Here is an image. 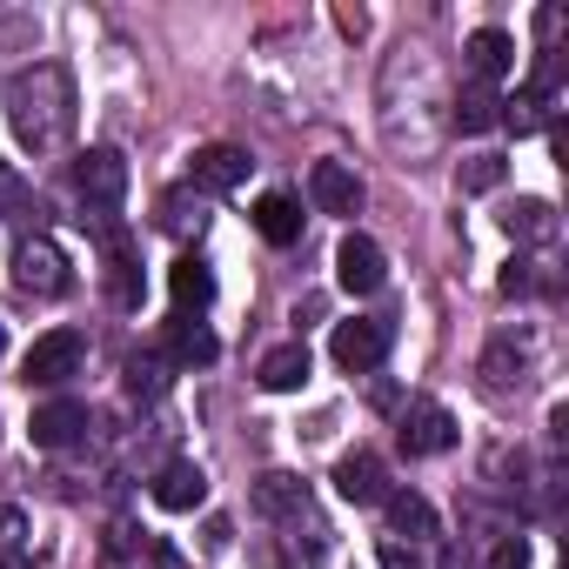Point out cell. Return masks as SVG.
<instances>
[{
  "instance_id": "26",
  "label": "cell",
  "mask_w": 569,
  "mask_h": 569,
  "mask_svg": "<svg viewBox=\"0 0 569 569\" xmlns=\"http://www.w3.org/2000/svg\"><path fill=\"white\" fill-rule=\"evenodd\" d=\"M168 389V356H134L128 362V396H161Z\"/></svg>"
},
{
  "instance_id": "34",
  "label": "cell",
  "mask_w": 569,
  "mask_h": 569,
  "mask_svg": "<svg viewBox=\"0 0 569 569\" xmlns=\"http://www.w3.org/2000/svg\"><path fill=\"white\" fill-rule=\"evenodd\" d=\"M0 569H28V562H21V556H8V562H0Z\"/></svg>"
},
{
  "instance_id": "19",
  "label": "cell",
  "mask_w": 569,
  "mask_h": 569,
  "mask_svg": "<svg viewBox=\"0 0 569 569\" xmlns=\"http://www.w3.org/2000/svg\"><path fill=\"white\" fill-rule=\"evenodd\" d=\"M382 509H389V536L402 542H429L436 536V509H429V496H416V489H389L382 496Z\"/></svg>"
},
{
  "instance_id": "18",
  "label": "cell",
  "mask_w": 569,
  "mask_h": 569,
  "mask_svg": "<svg viewBox=\"0 0 569 569\" xmlns=\"http://www.w3.org/2000/svg\"><path fill=\"white\" fill-rule=\"evenodd\" d=\"M161 356H168V369H208V362L221 356V342H214L201 322L174 316V322H168V349H161Z\"/></svg>"
},
{
  "instance_id": "24",
  "label": "cell",
  "mask_w": 569,
  "mask_h": 569,
  "mask_svg": "<svg viewBox=\"0 0 569 569\" xmlns=\"http://www.w3.org/2000/svg\"><path fill=\"white\" fill-rule=\"evenodd\" d=\"M509 181V161L502 154H469V161H456V188L462 194H496Z\"/></svg>"
},
{
  "instance_id": "5",
  "label": "cell",
  "mask_w": 569,
  "mask_h": 569,
  "mask_svg": "<svg viewBox=\"0 0 569 569\" xmlns=\"http://www.w3.org/2000/svg\"><path fill=\"white\" fill-rule=\"evenodd\" d=\"M389 342H396V329H389L382 316H356V322H336V336H329V356H336V369H349V376H369V369H382Z\"/></svg>"
},
{
  "instance_id": "6",
  "label": "cell",
  "mask_w": 569,
  "mask_h": 569,
  "mask_svg": "<svg viewBox=\"0 0 569 569\" xmlns=\"http://www.w3.org/2000/svg\"><path fill=\"white\" fill-rule=\"evenodd\" d=\"M396 442H402V456H442V449H456V416L442 402L416 396L396 422Z\"/></svg>"
},
{
  "instance_id": "21",
  "label": "cell",
  "mask_w": 569,
  "mask_h": 569,
  "mask_svg": "<svg viewBox=\"0 0 569 569\" xmlns=\"http://www.w3.org/2000/svg\"><path fill=\"white\" fill-rule=\"evenodd\" d=\"M496 108H502V94L469 81V88L449 101V128H462V134H489V128H496Z\"/></svg>"
},
{
  "instance_id": "33",
  "label": "cell",
  "mask_w": 569,
  "mask_h": 569,
  "mask_svg": "<svg viewBox=\"0 0 569 569\" xmlns=\"http://www.w3.org/2000/svg\"><path fill=\"white\" fill-rule=\"evenodd\" d=\"M228 536H234V522H228V516H208V542L228 549Z\"/></svg>"
},
{
  "instance_id": "8",
  "label": "cell",
  "mask_w": 569,
  "mask_h": 569,
  "mask_svg": "<svg viewBox=\"0 0 569 569\" xmlns=\"http://www.w3.org/2000/svg\"><path fill=\"white\" fill-rule=\"evenodd\" d=\"M81 436H88V402H74V396L41 402L34 422H28V442H34V449H68V442H81Z\"/></svg>"
},
{
  "instance_id": "35",
  "label": "cell",
  "mask_w": 569,
  "mask_h": 569,
  "mask_svg": "<svg viewBox=\"0 0 569 569\" xmlns=\"http://www.w3.org/2000/svg\"><path fill=\"white\" fill-rule=\"evenodd\" d=\"M0 356H8V322H0Z\"/></svg>"
},
{
  "instance_id": "7",
  "label": "cell",
  "mask_w": 569,
  "mask_h": 569,
  "mask_svg": "<svg viewBox=\"0 0 569 569\" xmlns=\"http://www.w3.org/2000/svg\"><path fill=\"white\" fill-rule=\"evenodd\" d=\"M336 281L349 296H376L382 281H389V254L369 241V234H342V248H336Z\"/></svg>"
},
{
  "instance_id": "11",
  "label": "cell",
  "mask_w": 569,
  "mask_h": 569,
  "mask_svg": "<svg viewBox=\"0 0 569 569\" xmlns=\"http://www.w3.org/2000/svg\"><path fill=\"white\" fill-rule=\"evenodd\" d=\"M168 516H188V509H201L208 502V476H201V462H188V456H174V462H161V476H154V489H148Z\"/></svg>"
},
{
  "instance_id": "27",
  "label": "cell",
  "mask_w": 569,
  "mask_h": 569,
  "mask_svg": "<svg viewBox=\"0 0 569 569\" xmlns=\"http://www.w3.org/2000/svg\"><path fill=\"white\" fill-rule=\"evenodd\" d=\"M21 208H28V181H21V168H14V161H0V221L21 214Z\"/></svg>"
},
{
  "instance_id": "17",
  "label": "cell",
  "mask_w": 569,
  "mask_h": 569,
  "mask_svg": "<svg viewBox=\"0 0 569 569\" xmlns=\"http://www.w3.org/2000/svg\"><path fill=\"white\" fill-rule=\"evenodd\" d=\"M254 228H261V241H274V248H296L302 241V201L296 194H261L254 201Z\"/></svg>"
},
{
  "instance_id": "4",
  "label": "cell",
  "mask_w": 569,
  "mask_h": 569,
  "mask_svg": "<svg viewBox=\"0 0 569 569\" xmlns=\"http://www.w3.org/2000/svg\"><path fill=\"white\" fill-rule=\"evenodd\" d=\"M81 362H88V336H81V329H48V336L28 349L21 382H28V389H61V382L81 376Z\"/></svg>"
},
{
  "instance_id": "13",
  "label": "cell",
  "mask_w": 569,
  "mask_h": 569,
  "mask_svg": "<svg viewBox=\"0 0 569 569\" xmlns=\"http://www.w3.org/2000/svg\"><path fill=\"white\" fill-rule=\"evenodd\" d=\"M248 148H228V141H208V148H194V188L201 194H228V188H241L248 181Z\"/></svg>"
},
{
  "instance_id": "3",
  "label": "cell",
  "mask_w": 569,
  "mask_h": 569,
  "mask_svg": "<svg viewBox=\"0 0 569 569\" xmlns=\"http://www.w3.org/2000/svg\"><path fill=\"white\" fill-rule=\"evenodd\" d=\"M74 194H81V208L94 221H114L121 201H128V154L121 148H88L74 161Z\"/></svg>"
},
{
  "instance_id": "28",
  "label": "cell",
  "mask_w": 569,
  "mask_h": 569,
  "mask_svg": "<svg viewBox=\"0 0 569 569\" xmlns=\"http://www.w3.org/2000/svg\"><path fill=\"white\" fill-rule=\"evenodd\" d=\"M376 562H382V569H429V562H422V549H416V542H396V536H382V542H376Z\"/></svg>"
},
{
  "instance_id": "14",
  "label": "cell",
  "mask_w": 569,
  "mask_h": 569,
  "mask_svg": "<svg viewBox=\"0 0 569 569\" xmlns=\"http://www.w3.org/2000/svg\"><path fill=\"white\" fill-rule=\"evenodd\" d=\"M309 201H316L322 214H356V208H362V181H356V168H342V161H316V168H309Z\"/></svg>"
},
{
  "instance_id": "20",
  "label": "cell",
  "mask_w": 569,
  "mask_h": 569,
  "mask_svg": "<svg viewBox=\"0 0 569 569\" xmlns=\"http://www.w3.org/2000/svg\"><path fill=\"white\" fill-rule=\"evenodd\" d=\"M168 296H174L181 316H188V309H208V302H214V268H208L201 254H181V261L168 268Z\"/></svg>"
},
{
  "instance_id": "16",
  "label": "cell",
  "mask_w": 569,
  "mask_h": 569,
  "mask_svg": "<svg viewBox=\"0 0 569 569\" xmlns=\"http://www.w3.org/2000/svg\"><path fill=\"white\" fill-rule=\"evenodd\" d=\"M529 382V356L516 349V336H496L489 349H482V389L489 396H516Z\"/></svg>"
},
{
  "instance_id": "25",
  "label": "cell",
  "mask_w": 569,
  "mask_h": 569,
  "mask_svg": "<svg viewBox=\"0 0 569 569\" xmlns=\"http://www.w3.org/2000/svg\"><path fill=\"white\" fill-rule=\"evenodd\" d=\"M502 228H509L516 241H556V208H549V201H516V208L502 214Z\"/></svg>"
},
{
  "instance_id": "9",
  "label": "cell",
  "mask_w": 569,
  "mask_h": 569,
  "mask_svg": "<svg viewBox=\"0 0 569 569\" xmlns=\"http://www.w3.org/2000/svg\"><path fill=\"white\" fill-rule=\"evenodd\" d=\"M336 496L356 502V509L382 502V496H389V469H382V456H376V449H349V456L336 462Z\"/></svg>"
},
{
  "instance_id": "12",
  "label": "cell",
  "mask_w": 569,
  "mask_h": 569,
  "mask_svg": "<svg viewBox=\"0 0 569 569\" xmlns=\"http://www.w3.org/2000/svg\"><path fill=\"white\" fill-rule=\"evenodd\" d=\"M248 502H254V516H268V522H289V516L309 509V482L289 476V469H268V476H254Z\"/></svg>"
},
{
  "instance_id": "29",
  "label": "cell",
  "mask_w": 569,
  "mask_h": 569,
  "mask_svg": "<svg viewBox=\"0 0 569 569\" xmlns=\"http://www.w3.org/2000/svg\"><path fill=\"white\" fill-rule=\"evenodd\" d=\"M21 536H28V516H21L14 502H0V556H14V549H21Z\"/></svg>"
},
{
  "instance_id": "15",
  "label": "cell",
  "mask_w": 569,
  "mask_h": 569,
  "mask_svg": "<svg viewBox=\"0 0 569 569\" xmlns=\"http://www.w3.org/2000/svg\"><path fill=\"white\" fill-rule=\"evenodd\" d=\"M309 369H316V356H309V342H281V349H268V356H261V369H254V382H261L268 396H296V389L309 382Z\"/></svg>"
},
{
  "instance_id": "30",
  "label": "cell",
  "mask_w": 569,
  "mask_h": 569,
  "mask_svg": "<svg viewBox=\"0 0 569 569\" xmlns=\"http://www.w3.org/2000/svg\"><path fill=\"white\" fill-rule=\"evenodd\" d=\"M489 569H529V542L522 536H502L496 556H489Z\"/></svg>"
},
{
  "instance_id": "2",
  "label": "cell",
  "mask_w": 569,
  "mask_h": 569,
  "mask_svg": "<svg viewBox=\"0 0 569 569\" xmlns=\"http://www.w3.org/2000/svg\"><path fill=\"white\" fill-rule=\"evenodd\" d=\"M8 261H14V289L34 296V302H61L74 289V261H68V248L54 234H21Z\"/></svg>"
},
{
  "instance_id": "10",
  "label": "cell",
  "mask_w": 569,
  "mask_h": 569,
  "mask_svg": "<svg viewBox=\"0 0 569 569\" xmlns=\"http://www.w3.org/2000/svg\"><path fill=\"white\" fill-rule=\"evenodd\" d=\"M462 68H469L476 88H496V81L516 68V41H509L502 28H476V34L462 41Z\"/></svg>"
},
{
  "instance_id": "1",
  "label": "cell",
  "mask_w": 569,
  "mask_h": 569,
  "mask_svg": "<svg viewBox=\"0 0 569 569\" xmlns=\"http://www.w3.org/2000/svg\"><path fill=\"white\" fill-rule=\"evenodd\" d=\"M74 74L61 61H34L21 74H8V121L21 134V148L34 154H61L74 134Z\"/></svg>"
},
{
  "instance_id": "31",
  "label": "cell",
  "mask_w": 569,
  "mask_h": 569,
  "mask_svg": "<svg viewBox=\"0 0 569 569\" xmlns=\"http://www.w3.org/2000/svg\"><path fill=\"white\" fill-rule=\"evenodd\" d=\"M336 28H342L349 41H362V34H369V14H362V8H336Z\"/></svg>"
},
{
  "instance_id": "22",
  "label": "cell",
  "mask_w": 569,
  "mask_h": 569,
  "mask_svg": "<svg viewBox=\"0 0 569 569\" xmlns=\"http://www.w3.org/2000/svg\"><path fill=\"white\" fill-rule=\"evenodd\" d=\"M549 114H556V108H549V94H536V88H516V94L496 108V121H502L509 134H536Z\"/></svg>"
},
{
  "instance_id": "32",
  "label": "cell",
  "mask_w": 569,
  "mask_h": 569,
  "mask_svg": "<svg viewBox=\"0 0 569 569\" xmlns=\"http://www.w3.org/2000/svg\"><path fill=\"white\" fill-rule=\"evenodd\" d=\"M529 289V261H509V274H502V296H522Z\"/></svg>"
},
{
  "instance_id": "23",
  "label": "cell",
  "mask_w": 569,
  "mask_h": 569,
  "mask_svg": "<svg viewBox=\"0 0 569 569\" xmlns=\"http://www.w3.org/2000/svg\"><path fill=\"white\" fill-rule=\"evenodd\" d=\"M161 228H168V234H181V241H188V234H201V228H208V201H201V194H188V188L161 194Z\"/></svg>"
}]
</instances>
